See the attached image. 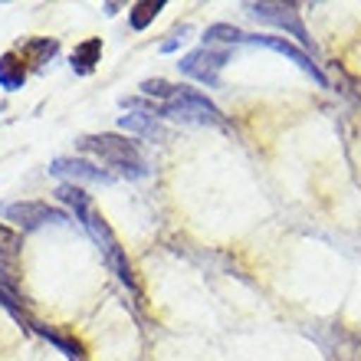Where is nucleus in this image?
I'll use <instances>...</instances> for the list:
<instances>
[{"instance_id": "obj_18", "label": "nucleus", "mask_w": 361, "mask_h": 361, "mask_svg": "<svg viewBox=\"0 0 361 361\" xmlns=\"http://www.w3.org/2000/svg\"><path fill=\"white\" fill-rule=\"evenodd\" d=\"M190 33H194V30H190V23H180V27L174 30L171 37H168V39L161 43V53H174V49H178L180 43H184V39L190 37Z\"/></svg>"}, {"instance_id": "obj_8", "label": "nucleus", "mask_w": 361, "mask_h": 361, "mask_svg": "<svg viewBox=\"0 0 361 361\" xmlns=\"http://www.w3.org/2000/svg\"><path fill=\"white\" fill-rule=\"evenodd\" d=\"M49 174H56V178H69L73 184L79 180H92V184H112L115 174L102 171V168H95L89 161H79V158H56V161L49 164Z\"/></svg>"}, {"instance_id": "obj_10", "label": "nucleus", "mask_w": 361, "mask_h": 361, "mask_svg": "<svg viewBox=\"0 0 361 361\" xmlns=\"http://www.w3.org/2000/svg\"><path fill=\"white\" fill-rule=\"evenodd\" d=\"M118 125H122L125 132H135V135H142V138H148V142H168V128H164L154 115L128 112L118 118Z\"/></svg>"}, {"instance_id": "obj_7", "label": "nucleus", "mask_w": 361, "mask_h": 361, "mask_svg": "<svg viewBox=\"0 0 361 361\" xmlns=\"http://www.w3.org/2000/svg\"><path fill=\"white\" fill-rule=\"evenodd\" d=\"M247 43H257V47H267V49H273V53H279V56L293 59V63H295L299 69H302L305 76H312V79H315V86H322V89L329 86V79H325V73L312 63V56H309L305 49L293 47L289 39H283V37H250V33H247Z\"/></svg>"}, {"instance_id": "obj_5", "label": "nucleus", "mask_w": 361, "mask_h": 361, "mask_svg": "<svg viewBox=\"0 0 361 361\" xmlns=\"http://www.w3.org/2000/svg\"><path fill=\"white\" fill-rule=\"evenodd\" d=\"M247 13L250 17L263 20V23H273L279 30H289L295 39H299V49L309 47L312 39L305 33V23L299 17V7L295 4H273V0H259V4H247Z\"/></svg>"}, {"instance_id": "obj_6", "label": "nucleus", "mask_w": 361, "mask_h": 361, "mask_svg": "<svg viewBox=\"0 0 361 361\" xmlns=\"http://www.w3.org/2000/svg\"><path fill=\"white\" fill-rule=\"evenodd\" d=\"M230 63V53L227 49H210V47H200L194 49V53H188V56L180 59L178 66L184 76L197 79L200 86L207 89H217L220 86V69Z\"/></svg>"}, {"instance_id": "obj_3", "label": "nucleus", "mask_w": 361, "mask_h": 361, "mask_svg": "<svg viewBox=\"0 0 361 361\" xmlns=\"http://www.w3.org/2000/svg\"><path fill=\"white\" fill-rule=\"evenodd\" d=\"M154 115L161 118H174V122H194V125H224V112L210 102L197 89H180L171 102L154 105Z\"/></svg>"}, {"instance_id": "obj_15", "label": "nucleus", "mask_w": 361, "mask_h": 361, "mask_svg": "<svg viewBox=\"0 0 361 361\" xmlns=\"http://www.w3.org/2000/svg\"><path fill=\"white\" fill-rule=\"evenodd\" d=\"M161 10H164V0H142V4H135L128 10V23H132V30H145L148 23H154V17Z\"/></svg>"}, {"instance_id": "obj_11", "label": "nucleus", "mask_w": 361, "mask_h": 361, "mask_svg": "<svg viewBox=\"0 0 361 361\" xmlns=\"http://www.w3.org/2000/svg\"><path fill=\"white\" fill-rule=\"evenodd\" d=\"M59 53V39H49V37H33L27 39L23 47H20L17 56L23 59V63H30L33 69H43L49 63V59Z\"/></svg>"}, {"instance_id": "obj_2", "label": "nucleus", "mask_w": 361, "mask_h": 361, "mask_svg": "<svg viewBox=\"0 0 361 361\" xmlns=\"http://www.w3.org/2000/svg\"><path fill=\"white\" fill-rule=\"evenodd\" d=\"M76 145L82 148V152H92L99 161L109 164V168H115V171L122 174V178H128V180H142V178L152 174L142 148H138L135 142H128V138H122V135H109V132L82 135Z\"/></svg>"}, {"instance_id": "obj_13", "label": "nucleus", "mask_w": 361, "mask_h": 361, "mask_svg": "<svg viewBox=\"0 0 361 361\" xmlns=\"http://www.w3.org/2000/svg\"><path fill=\"white\" fill-rule=\"evenodd\" d=\"M99 56H102V39L92 37V39H86V43H79V47L73 49L69 66L76 69L79 76H89V73L95 69V63H99Z\"/></svg>"}, {"instance_id": "obj_17", "label": "nucleus", "mask_w": 361, "mask_h": 361, "mask_svg": "<svg viewBox=\"0 0 361 361\" xmlns=\"http://www.w3.org/2000/svg\"><path fill=\"white\" fill-rule=\"evenodd\" d=\"M138 89H142L145 95H152V99L171 102V99H174V95H178L184 86H174V82H168V79H145V82H142Z\"/></svg>"}, {"instance_id": "obj_12", "label": "nucleus", "mask_w": 361, "mask_h": 361, "mask_svg": "<svg viewBox=\"0 0 361 361\" xmlns=\"http://www.w3.org/2000/svg\"><path fill=\"white\" fill-rule=\"evenodd\" d=\"M23 82H27V63L17 53H4L0 56V86L7 92H20Z\"/></svg>"}, {"instance_id": "obj_16", "label": "nucleus", "mask_w": 361, "mask_h": 361, "mask_svg": "<svg viewBox=\"0 0 361 361\" xmlns=\"http://www.w3.org/2000/svg\"><path fill=\"white\" fill-rule=\"evenodd\" d=\"M204 39L207 43H247V33L230 23H214V27L204 30Z\"/></svg>"}, {"instance_id": "obj_14", "label": "nucleus", "mask_w": 361, "mask_h": 361, "mask_svg": "<svg viewBox=\"0 0 361 361\" xmlns=\"http://www.w3.org/2000/svg\"><path fill=\"white\" fill-rule=\"evenodd\" d=\"M30 332H37V335H43V338H49V342L56 345V348L66 355L69 361H82V345H79L76 338H66L63 332H56V329H47L43 322H33V329H30Z\"/></svg>"}, {"instance_id": "obj_9", "label": "nucleus", "mask_w": 361, "mask_h": 361, "mask_svg": "<svg viewBox=\"0 0 361 361\" xmlns=\"http://www.w3.org/2000/svg\"><path fill=\"white\" fill-rule=\"evenodd\" d=\"M20 250H23V233L0 224V273H7L10 279L20 269Z\"/></svg>"}, {"instance_id": "obj_4", "label": "nucleus", "mask_w": 361, "mask_h": 361, "mask_svg": "<svg viewBox=\"0 0 361 361\" xmlns=\"http://www.w3.org/2000/svg\"><path fill=\"white\" fill-rule=\"evenodd\" d=\"M0 214L13 220L20 230H39L47 224H69V214L59 207H49L47 200H17V204H0Z\"/></svg>"}, {"instance_id": "obj_1", "label": "nucleus", "mask_w": 361, "mask_h": 361, "mask_svg": "<svg viewBox=\"0 0 361 361\" xmlns=\"http://www.w3.org/2000/svg\"><path fill=\"white\" fill-rule=\"evenodd\" d=\"M56 200L69 204V210L76 214V220L89 230V237L95 240V247L102 250V257H105V263L112 267V273L118 276V279L132 289L135 299L142 302V286H138V279H135V269H132V263H128V253H125L122 243H118V237L112 233L109 220L99 214V207L92 204V197H89L79 184H59V188H56Z\"/></svg>"}]
</instances>
